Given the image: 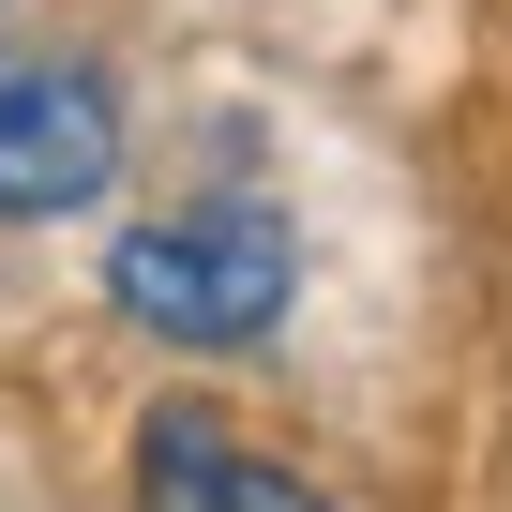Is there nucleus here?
Returning a JSON list of instances; mask_svg holds the SVG:
<instances>
[{
    "label": "nucleus",
    "mask_w": 512,
    "mask_h": 512,
    "mask_svg": "<svg viewBox=\"0 0 512 512\" xmlns=\"http://www.w3.org/2000/svg\"><path fill=\"white\" fill-rule=\"evenodd\" d=\"M106 302L136 332H166V347H256V332L302 302V226L272 196H181V211L121 226Z\"/></svg>",
    "instance_id": "obj_1"
},
{
    "label": "nucleus",
    "mask_w": 512,
    "mask_h": 512,
    "mask_svg": "<svg viewBox=\"0 0 512 512\" xmlns=\"http://www.w3.org/2000/svg\"><path fill=\"white\" fill-rule=\"evenodd\" d=\"M136 512H332V497H317L287 452H256L226 407L181 392V407L136 422Z\"/></svg>",
    "instance_id": "obj_3"
},
{
    "label": "nucleus",
    "mask_w": 512,
    "mask_h": 512,
    "mask_svg": "<svg viewBox=\"0 0 512 512\" xmlns=\"http://www.w3.org/2000/svg\"><path fill=\"white\" fill-rule=\"evenodd\" d=\"M121 181V91L76 46L0 31V226H76Z\"/></svg>",
    "instance_id": "obj_2"
}]
</instances>
